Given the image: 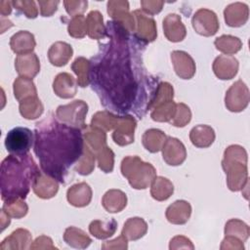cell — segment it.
Returning a JSON list of instances; mask_svg holds the SVG:
<instances>
[{
	"label": "cell",
	"mask_w": 250,
	"mask_h": 250,
	"mask_svg": "<svg viewBox=\"0 0 250 250\" xmlns=\"http://www.w3.org/2000/svg\"><path fill=\"white\" fill-rule=\"evenodd\" d=\"M136 126L137 121L132 115L125 114L123 116H119L118 123L112 133L114 143L120 146L132 144L134 142V132Z\"/></svg>",
	"instance_id": "obj_12"
},
{
	"label": "cell",
	"mask_w": 250,
	"mask_h": 250,
	"mask_svg": "<svg viewBox=\"0 0 250 250\" xmlns=\"http://www.w3.org/2000/svg\"><path fill=\"white\" fill-rule=\"evenodd\" d=\"M2 209L12 218L21 219L27 214L28 206L21 198L14 199L11 201H5Z\"/></svg>",
	"instance_id": "obj_44"
},
{
	"label": "cell",
	"mask_w": 250,
	"mask_h": 250,
	"mask_svg": "<svg viewBox=\"0 0 250 250\" xmlns=\"http://www.w3.org/2000/svg\"><path fill=\"white\" fill-rule=\"evenodd\" d=\"M191 214V206L186 200H177L166 209V219L174 225L186 224Z\"/></svg>",
	"instance_id": "obj_23"
},
{
	"label": "cell",
	"mask_w": 250,
	"mask_h": 250,
	"mask_svg": "<svg viewBox=\"0 0 250 250\" xmlns=\"http://www.w3.org/2000/svg\"><path fill=\"white\" fill-rule=\"evenodd\" d=\"M163 32L171 42H180L185 39L187 29L182 19L177 14H168L163 20Z\"/></svg>",
	"instance_id": "obj_16"
},
{
	"label": "cell",
	"mask_w": 250,
	"mask_h": 250,
	"mask_svg": "<svg viewBox=\"0 0 250 250\" xmlns=\"http://www.w3.org/2000/svg\"><path fill=\"white\" fill-rule=\"evenodd\" d=\"M98 159L99 168L104 173H110L113 170L114 166V153L113 151L105 146L102 149L96 152Z\"/></svg>",
	"instance_id": "obj_45"
},
{
	"label": "cell",
	"mask_w": 250,
	"mask_h": 250,
	"mask_svg": "<svg viewBox=\"0 0 250 250\" xmlns=\"http://www.w3.org/2000/svg\"><path fill=\"white\" fill-rule=\"evenodd\" d=\"M82 132L86 145L94 152L99 151L106 146V134L104 130L89 125L86 126V128H84Z\"/></svg>",
	"instance_id": "obj_28"
},
{
	"label": "cell",
	"mask_w": 250,
	"mask_h": 250,
	"mask_svg": "<svg viewBox=\"0 0 250 250\" xmlns=\"http://www.w3.org/2000/svg\"><path fill=\"white\" fill-rule=\"evenodd\" d=\"M107 13L110 18L122 24L129 32L134 33L136 21L132 13L129 12V3L123 0H113L107 2Z\"/></svg>",
	"instance_id": "obj_11"
},
{
	"label": "cell",
	"mask_w": 250,
	"mask_h": 250,
	"mask_svg": "<svg viewBox=\"0 0 250 250\" xmlns=\"http://www.w3.org/2000/svg\"><path fill=\"white\" fill-rule=\"evenodd\" d=\"M67 201L75 207L87 206L92 199V189L84 182L71 186L66 192Z\"/></svg>",
	"instance_id": "obj_22"
},
{
	"label": "cell",
	"mask_w": 250,
	"mask_h": 250,
	"mask_svg": "<svg viewBox=\"0 0 250 250\" xmlns=\"http://www.w3.org/2000/svg\"><path fill=\"white\" fill-rule=\"evenodd\" d=\"M163 5H164V2L160 0H142L141 1L142 11L146 14H148L149 16L156 15L159 12H161Z\"/></svg>",
	"instance_id": "obj_50"
},
{
	"label": "cell",
	"mask_w": 250,
	"mask_h": 250,
	"mask_svg": "<svg viewBox=\"0 0 250 250\" xmlns=\"http://www.w3.org/2000/svg\"><path fill=\"white\" fill-rule=\"evenodd\" d=\"M63 5H64L66 13L73 18L75 16L82 15L86 11L87 6H88V1L65 0V1H63Z\"/></svg>",
	"instance_id": "obj_49"
},
{
	"label": "cell",
	"mask_w": 250,
	"mask_h": 250,
	"mask_svg": "<svg viewBox=\"0 0 250 250\" xmlns=\"http://www.w3.org/2000/svg\"><path fill=\"white\" fill-rule=\"evenodd\" d=\"M59 1H42L39 0L38 1V5L40 8V14L43 17H51L53 14H55L58 10V5H59Z\"/></svg>",
	"instance_id": "obj_51"
},
{
	"label": "cell",
	"mask_w": 250,
	"mask_h": 250,
	"mask_svg": "<svg viewBox=\"0 0 250 250\" xmlns=\"http://www.w3.org/2000/svg\"><path fill=\"white\" fill-rule=\"evenodd\" d=\"M238 61L230 55H220L213 62L215 75L222 80L233 78L238 71Z\"/></svg>",
	"instance_id": "obj_15"
},
{
	"label": "cell",
	"mask_w": 250,
	"mask_h": 250,
	"mask_svg": "<svg viewBox=\"0 0 250 250\" xmlns=\"http://www.w3.org/2000/svg\"><path fill=\"white\" fill-rule=\"evenodd\" d=\"M225 234L226 236H233L245 242L249 236V227L238 219H231L226 224Z\"/></svg>",
	"instance_id": "obj_41"
},
{
	"label": "cell",
	"mask_w": 250,
	"mask_h": 250,
	"mask_svg": "<svg viewBox=\"0 0 250 250\" xmlns=\"http://www.w3.org/2000/svg\"><path fill=\"white\" fill-rule=\"evenodd\" d=\"M191 23L193 29L200 35L203 36H212L217 33L220 23L217 15L205 8L198 9L192 19H191Z\"/></svg>",
	"instance_id": "obj_8"
},
{
	"label": "cell",
	"mask_w": 250,
	"mask_h": 250,
	"mask_svg": "<svg viewBox=\"0 0 250 250\" xmlns=\"http://www.w3.org/2000/svg\"><path fill=\"white\" fill-rule=\"evenodd\" d=\"M177 104L172 101L162 103L151 109L150 117L157 122H170L175 115Z\"/></svg>",
	"instance_id": "obj_40"
},
{
	"label": "cell",
	"mask_w": 250,
	"mask_h": 250,
	"mask_svg": "<svg viewBox=\"0 0 250 250\" xmlns=\"http://www.w3.org/2000/svg\"><path fill=\"white\" fill-rule=\"evenodd\" d=\"M171 61L176 74L182 79H190L195 74V62L193 59L184 51H173Z\"/></svg>",
	"instance_id": "obj_14"
},
{
	"label": "cell",
	"mask_w": 250,
	"mask_h": 250,
	"mask_svg": "<svg viewBox=\"0 0 250 250\" xmlns=\"http://www.w3.org/2000/svg\"><path fill=\"white\" fill-rule=\"evenodd\" d=\"M121 173L128 180L130 186L136 189L146 188L156 177L155 168L144 162L139 156H126L121 162Z\"/></svg>",
	"instance_id": "obj_5"
},
{
	"label": "cell",
	"mask_w": 250,
	"mask_h": 250,
	"mask_svg": "<svg viewBox=\"0 0 250 250\" xmlns=\"http://www.w3.org/2000/svg\"><path fill=\"white\" fill-rule=\"evenodd\" d=\"M41 173L32 156L10 154L1 163V198L5 201L24 199Z\"/></svg>",
	"instance_id": "obj_3"
},
{
	"label": "cell",
	"mask_w": 250,
	"mask_h": 250,
	"mask_svg": "<svg viewBox=\"0 0 250 250\" xmlns=\"http://www.w3.org/2000/svg\"><path fill=\"white\" fill-rule=\"evenodd\" d=\"M147 231V224L139 217L128 219L123 227L122 234L128 240H137L143 237Z\"/></svg>",
	"instance_id": "obj_30"
},
{
	"label": "cell",
	"mask_w": 250,
	"mask_h": 250,
	"mask_svg": "<svg viewBox=\"0 0 250 250\" xmlns=\"http://www.w3.org/2000/svg\"><path fill=\"white\" fill-rule=\"evenodd\" d=\"M128 239L121 234L120 236H118L117 238L110 240V241H106L102 245L103 249H127L128 247Z\"/></svg>",
	"instance_id": "obj_53"
},
{
	"label": "cell",
	"mask_w": 250,
	"mask_h": 250,
	"mask_svg": "<svg viewBox=\"0 0 250 250\" xmlns=\"http://www.w3.org/2000/svg\"><path fill=\"white\" fill-rule=\"evenodd\" d=\"M13 88H14L15 98L19 102L29 97L37 96V90L34 83L32 82V79L27 77H22V76L18 77L14 81Z\"/></svg>",
	"instance_id": "obj_35"
},
{
	"label": "cell",
	"mask_w": 250,
	"mask_h": 250,
	"mask_svg": "<svg viewBox=\"0 0 250 250\" xmlns=\"http://www.w3.org/2000/svg\"><path fill=\"white\" fill-rule=\"evenodd\" d=\"M34 143L32 131L25 127H16L10 130L5 138V146L10 154L24 155L29 152Z\"/></svg>",
	"instance_id": "obj_7"
},
{
	"label": "cell",
	"mask_w": 250,
	"mask_h": 250,
	"mask_svg": "<svg viewBox=\"0 0 250 250\" xmlns=\"http://www.w3.org/2000/svg\"><path fill=\"white\" fill-rule=\"evenodd\" d=\"M222 167L227 174V185L232 191H238L248 185L247 153L244 147L231 145L224 152Z\"/></svg>",
	"instance_id": "obj_4"
},
{
	"label": "cell",
	"mask_w": 250,
	"mask_h": 250,
	"mask_svg": "<svg viewBox=\"0 0 250 250\" xmlns=\"http://www.w3.org/2000/svg\"><path fill=\"white\" fill-rule=\"evenodd\" d=\"M170 249H181V248H186V249H193L194 246L191 243L190 239H188L186 236L183 235H177L173 237L170 241L169 245Z\"/></svg>",
	"instance_id": "obj_52"
},
{
	"label": "cell",
	"mask_w": 250,
	"mask_h": 250,
	"mask_svg": "<svg viewBox=\"0 0 250 250\" xmlns=\"http://www.w3.org/2000/svg\"><path fill=\"white\" fill-rule=\"evenodd\" d=\"M90 68L91 62L89 60L79 57L71 64V69L77 75V84L80 87H86L90 84Z\"/></svg>",
	"instance_id": "obj_38"
},
{
	"label": "cell",
	"mask_w": 250,
	"mask_h": 250,
	"mask_svg": "<svg viewBox=\"0 0 250 250\" xmlns=\"http://www.w3.org/2000/svg\"><path fill=\"white\" fill-rule=\"evenodd\" d=\"M105 37L90 61L92 89L105 108L143 118L160 83L144 65L146 43L114 21L105 24Z\"/></svg>",
	"instance_id": "obj_1"
},
{
	"label": "cell",
	"mask_w": 250,
	"mask_h": 250,
	"mask_svg": "<svg viewBox=\"0 0 250 250\" xmlns=\"http://www.w3.org/2000/svg\"><path fill=\"white\" fill-rule=\"evenodd\" d=\"M87 34L90 38L101 40L105 37V25L103 15L99 11H91L87 18Z\"/></svg>",
	"instance_id": "obj_29"
},
{
	"label": "cell",
	"mask_w": 250,
	"mask_h": 250,
	"mask_svg": "<svg viewBox=\"0 0 250 250\" xmlns=\"http://www.w3.org/2000/svg\"><path fill=\"white\" fill-rule=\"evenodd\" d=\"M55 249L56 247L53 245V241L50 237L46 235H41L37 237L34 241L33 244L30 245V249Z\"/></svg>",
	"instance_id": "obj_54"
},
{
	"label": "cell",
	"mask_w": 250,
	"mask_h": 250,
	"mask_svg": "<svg viewBox=\"0 0 250 250\" xmlns=\"http://www.w3.org/2000/svg\"><path fill=\"white\" fill-rule=\"evenodd\" d=\"M94 168H95V154H94V151L85 143L83 154L81 155V157L79 158V160L75 164L74 170L78 174H80L82 176H86V175L91 174L92 171L94 170Z\"/></svg>",
	"instance_id": "obj_42"
},
{
	"label": "cell",
	"mask_w": 250,
	"mask_h": 250,
	"mask_svg": "<svg viewBox=\"0 0 250 250\" xmlns=\"http://www.w3.org/2000/svg\"><path fill=\"white\" fill-rule=\"evenodd\" d=\"M34 193L43 199H49L55 196L59 189L58 181L41 172L32 186Z\"/></svg>",
	"instance_id": "obj_21"
},
{
	"label": "cell",
	"mask_w": 250,
	"mask_h": 250,
	"mask_svg": "<svg viewBox=\"0 0 250 250\" xmlns=\"http://www.w3.org/2000/svg\"><path fill=\"white\" fill-rule=\"evenodd\" d=\"M85 141L81 129L49 115L35 124L34 152L42 172L64 184L68 171L83 154Z\"/></svg>",
	"instance_id": "obj_2"
},
{
	"label": "cell",
	"mask_w": 250,
	"mask_h": 250,
	"mask_svg": "<svg viewBox=\"0 0 250 250\" xmlns=\"http://www.w3.org/2000/svg\"><path fill=\"white\" fill-rule=\"evenodd\" d=\"M12 1H5L2 0L0 2V14L2 17H6L11 14L12 12Z\"/></svg>",
	"instance_id": "obj_55"
},
{
	"label": "cell",
	"mask_w": 250,
	"mask_h": 250,
	"mask_svg": "<svg viewBox=\"0 0 250 250\" xmlns=\"http://www.w3.org/2000/svg\"><path fill=\"white\" fill-rule=\"evenodd\" d=\"M36 45L34 35L27 30H20L10 40V47L17 55L32 53Z\"/></svg>",
	"instance_id": "obj_20"
},
{
	"label": "cell",
	"mask_w": 250,
	"mask_h": 250,
	"mask_svg": "<svg viewBox=\"0 0 250 250\" xmlns=\"http://www.w3.org/2000/svg\"><path fill=\"white\" fill-rule=\"evenodd\" d=\"M215 131L208 125H197L189 132V140L193 146L200 148L209 147L215 141Z\"/></svg>",
	"instance_id": "obj_26"
},
{
	"label": "cell",
	"mask_w": 250,
	"mask_h": 250,
	"mask_svg": "<svg viewBox=\"0 0 250 250\" xmlns=\"http://www.w3.org/2000/svg\"><path fill=\"white\" fill-rule=\"evenodd\" d=\"M225 104L232 112H239L246 108L249 104V90L242 80L234 82L226 93Z\"/></svg>",
	"instance_id": "obj_9"
},
{
	"label": "cell",
	"mask_w": 250,
	"mask_h": 250,
	"mask_svg": "<svg viewBox=\"0 0 250 250\" xmlns=\"http://www.w3.org/2000/svg\"><path fill=\"white\" fill-rule=\"evenodd\" d=\"M132 14L136 21L134 35L146 44L154 41L157 36V30L153 18L144 13L142 10H135Z\"/></svg>",
	"instance_id": "obj_10"
},
{
	"label": "cell",
	"mask_w": 250,
	"mask_h": 250,
	"mask_svg": "<svg viewBox=\"0 0 250 250\" xmlns=\"http://www.w3.org/2000/svg\"><path fill=\"white\" fill-rule=\"evenodd\" d=\"M190 119H191V111L189 107L183 103H179L177 104V106H176L175 115L169 123H171L175 127H184L188 123H189Z\"/></svg>",
	"instance_id": "obj_47"
},
{
	"label": "cell",
	"mask_w": 250,
	"mask_h": 250,
	"mask_svg": "<svg viewBox=\"0 0 250 250\" xmlns=\"http://www.w3.org/2000/svg\"><path fill=\"white\" fill-rule=\"evenodd\" d=\"M87 112L88 104L82 100H76L70 104L58 106L56 116L62 123L83 130L87 126L85 123Z\"/></svg>",
	"instance_id": "obj_6"
},
{
	"label": "cell",
	"mask_w": 250,
	"mask_h": 250,
	"mask_svg": "<svg viewBox=\"0 0 250 250\" xmlns=\"http://www.w3.org/2000/svg\"><path fill=\"white\" fill-rule=\"evenodd\" d=\"M43 104L36 97H29L20 102V113L25 119H36L43 113Z\"/></svg>",
	"instance_id": "obj_36"
},
{
	"label": "cell",
	"mask_w": 250,
	"mask_h": 250,
	"mask_svg": "<svg viewBox=\"0 0 250 250\" xmlns=\"http://www.w3.org/2000/svg\"><path fill=\"white\" fill-rule=\"evenodd\" d=\"M31 242V233L25 229H18L2 241L0 249H27L30 248Z\"/></svg>",
	"instance_id": "obj_24"
},
{
	"label": "cell",
	"mask_w": 250,
	"mask_h": 250,
	"mask_svg": "<svg viewBox=\"0 0 250 250\" xmlns=\"http://www.w3.org/2000/svg\"><path fill=\"white\" fill-rule=\"evenodd\" d=\"M12 5L28 19H35L38 16V8L33 0H16L12 1Z\"/></svg>",
	"instance_id": "obj_48"
},
{
	"label": "cell",
	"mask_w": 250,
	"mask_h": 250,
	"mask_svg": "<svg viewBox=\"0 0 250 250\" xmlns=\"http://www.w3.org/2000/svg\"><path fill=\"white\" fill-rule=\"evenodd\" d=\"M174 192L173 184L164 177L156 176L151 183L150 194L152 198L157 201H163L168 199Z\"/></svg>",
	"instance_id": "obj_33"
},
{
	"label": "cell",
	"mask_w": 250,
	"mask_h": 250,
	"mask_svg": "<svg viewBox=\"0 0 250 250\" xmlns=\"http://www.w3.org/2000/svg\"><path fill=\"white\" fill-rule=\"evenodd\" d=\"M63 240L69 246L80 249L88 247L92 242V239L86 234V232L75 227H69L64 230Z\"/></svg>",
	"instance_id": "obj_34"
},
{
	"label": "cell",
	"mask_w": 250,
	"mask_h": 250,
	"mask_svg": "<svg viewBox=\"0 0 250 250\" xmlns=\"http://www.w3.org/2000/svg\"><path fill=\"white\" fill-rule=\"evenodd\" d=\"M225 21L229 26L238 27L248 21L249 9L248 6L241 2L231 3L226 7L224 11Z\"/></svg>",
	"instance_id": "obj_19"
},
{
	"label": "cell",
	"mask_w": 250,
	"mask_h": 250,
	"mask_svg": "<svg viewBox=\"0 0 250 250\" xmlns=\"http://www.w3.org/2000/svg\"><path fill=\"white\" fill-rule=\"evenodd\" d=\"M77 81L67 72L59 73L53 82L55 94L62 99H70L76 95Z\"/></svg>",
	"instance_id": "obj_18"
},
{
	"label": "cell",
	"mask_w": 250,
	"mask_h": 250,
	"mask_svg": "<svg viewBox=\"0 0 250 250\" xmlns=\"http://www.w3.org/2000/svg\"><path fill=\"white\" fill-rule=\"evenodd\" d=\"M117 229V222L114 219L109 221H92L89 225V231L98 239H105L112 236Z\"/></svg>",
	"instance_id": "obj_32"
},
{
	"label": "cell",
	"mask_w": 250,
	"mask_h": 250,
	"mask_svg": "<svg viewBox=\"0 0 250 250\" xmlns=\"http://www.w3.org/2000/svg\"><path fill=\"white\" fill-rule=\"evenodd\" d=\"M10 222H11L10 216L2 209V210H1V230H2V231L5 229V228H6L7 226L10 225Z\"/></svg>",
	"instance_id": "obj_56"
},
{
	"label": "cell",
	"mask_w": 250,
	"mask_h": 250,
	"mask_svg": "<svg viewBox=\"0 0 250 250\" xmlns=\"http://www.w3.org/2000/svg\"><path fill=\"white\" fill-rule=\"evenodd\" d=\"M214 44L220 52L226 54V55H232L240 51L242 48V42L241 40L232 35H222L214 41Z\"/></svg>",
	"instance_id": "obj_39"
},
{
	"label": "cell",
	"mask_w": 250,
	"mask_h": 250,
	"mask_svg": "<svg viewBox=\"0 0 250 250\" xmlns=\"http://www.w3.org/2000/svg\"><path fill=\"white\" fill-rule=\"evenodd\" d=\"M15 67L20 76L32 79L40 70V62L34 53L18 55L15 60Z\"/></svg>",
	"instance_id": "obj_17"
},
{
	"label": "cell",
	"mask_w": 250,
	"mask_h": 250,
	"mask_svg": "<svg viewBox=\"0 0 250 250\" xmlns=\"http://www.w3.org/2000/svg\"><path fill=\"white\" fill-rule=\"evenodd\" d=\"M167 139L164 132L158 129H148L143 135V146L149 152L155 153L162 149V146Z\"/></svg>",
	"instance_id": "obj_31"
},
{
	"label": "cell",
	"mask_w": 250,
	"mask_h": 250,
	"mask_svg": "<svg viewBox=\"0 0 250 250\" xmlns=\"http://www.w3.org/2000/svg\"><path fill=\"white\" fill-rule=\"evenodd\" d=\"M73 55L72 47L66 43L58 41L54 43L49 51H48V58L50 62L55 66H63L65 65Z\"/></svg>",
	"instance_id": "obj_25"
},
{
	"label": "cell",
	"mask_w": 250,
	"mask_h": 250,
	"mask_svg": "<svg viewBox=\"0 0 250 250\" xmlns=\"http://www.w3.org/2000/svg\"><path fill=\"white\" fill-rule=\"evenodd\" d=\"M161 150L164 161L171 166L181 165L187 158L186 147L177 138L167 137Z\"/></svg>",
	"instance_id": "obj_13"
},
{
	"label": "cell",
	"mask_w": 250,
	"mask_h": 250,
	"mask_svg": "<svg viewBox=\"0 0 250 250\" xmlns=\"http://www.w3.org/2000/svg\"><path fill=\"white\" fill-rule=\"evenodd\" d=\"M102 204L107 212L117 213L126 207L127 196L120 189H109L103 196Z\"/></svg>",
	"instance_id": "obj_27"
},
{
	"label": "cell",
	"mask_w": 250,
	"mask_h": 250,
	"mask_svg": "<svg viewBox=\"0 0 250 250\" xmlns=\"http://www.w3.org/2000/svg\"><path fill=\"white\" fill-rule=\"evenodd\" d=\"M173 97H174V90L172 85L168 82H160L158 84L154 97L149 105V110H151L152 108H154L155 106H157L162 103L172 101Z\"/></svg>",
	"instance_id": "obj_43"
},
{
	"label": "cell",
	"mask_w": 250,
	"mask_h": 250,
	"mask_svg": "<svg viewBox=\"0 0 250 250\" xmlns=\"http://www.w3.org/2000/svg\"><path fill=\"white\" fill-rule=\"evenodd\" d=\"M67 31L71 37L83 38L87 34L86 18L83 15L73 17L68 23Z\"/></svg>",
	"instance_id": "obj_46"
},
{
	"label": "cell",
	"mask_w": 250,
	"mask_h": 250,
	"mask_svg": "<svg viewBox=\"0 0 250 250\" xmlns=\"http://www.w3.org/2000/svg\"><path fill=\"white\" fill-rule=\"evenodd\" d=\"M119 120V116L113 114L108 110L96 112L91 120V126L98 127L104 131H110L115 129Z\"/></svg>",
	"instance_id": "obj_37"
}]
</instances>
